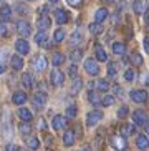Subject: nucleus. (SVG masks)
Returning a JSON list of instances; mask_svg holds the SVG:
<instances>
[{"instance_id":"obj_43","label":"nucleus","mask_w":149,"mask_h":151,"mask_svg":"<svg viewBox=\"0 0 149 151\" xmlns=\"http://www.w3.org/2000/svg\"><path fill=\"white\" fill-rule=\"evenodd\" d=\"M12 133H13L12 124H10V123H5V124H4V134H5V138H10V136H12Z\"/></svg>"},{"instance_id":"obj_60","label":"nucleus","mask_w":149,"mask_h":151,"mask_svg":"<svg viewBox=\"0 0 149 151\" xmlns=\"http://www.w3.org/2000/svg\"><path fill=\"white\" fill-rule=\"evenodd\" d=\"M28 2H32V0H28Z\"/></svg>"},{"instance_id":"obj_7","label":"nucleus","mask_w":149,"mask_h":151,"mask_svg":"<svg viewBox=\"0 0 149 151\" xmlns=\"http://www.w3.org/2000/svg\"><path fill=\"white\" fill-rule=\"evenodd\" d=\"M133 10L138 15H144L148 12V2L146 0H134L133 2Z\"/></svg>"},{"instance_id":"obj_51","label":"nucleus","mask_w":149,"mask_h":151,"mask_svg":"<svg viewBox=\"0 0 149 151\" xmlns=\"http://www.w3.org/2000/svg\"><path fill=\"white\" fill-rule=\"evenodd\" d=\"M118 9H119V12H121V10H124V9H126V2H124V0H121V2H119V4H118Z\"/></svg>"},{"instance_id":"obj_19","label":"nucleus","mask_w":149,"mask_h":151,"mask_svg":"<svg viewBox=\"0 0 149 151\" xmlns=\"http://www.w3.org/2000/svg\"><path fill=\"white\" fill-rule=\"evenodd\" d=\"M12 17V7L10 5H2L0 9V22H7Z\"/></svg>"},{"instance_id":"obj_41","label":"nucleus","mask_w":149,"mask_h":151,"mask_svg":"<svg viewBox=\"0 0 149 151\" xmlns=\"http://www.w3.org/2000/svg\"><path fill=\"white\" fill-rule=\"evenodd\" d=\"M0 37H9V25H7V22H0Z\"/></svg>"},{"instance_id":"obj_58","label":"nucleus","mask_w":149,"mask_h":151,"mask_svg":"<svg viewBox=\"0 0 149 151\" xmlns=\"http://www.w3.org/2000/svg\"><path fill=\"white\" fill-rule=\"evenodd\" d=\"M48 2H52V4H57L58 0H48Z\"/></svg>"},{"instance_id":"obj_6","label":"nucleus","mask_w":149,"mask_h":151,"mask_svg":"<svg viewBox=\"0 0 149 151\" xmlns=\"http://www.w3.org/2000/svg\"><path fill=\"white\" fill-rule=\"evenodd\" d=\"M17 32H18V33H20L22 37L32 35V27H30V23L25 22V20H18V22H17Z\"/></svg>"},{"instance_id":"obj_45","label":"nucleus","mask_w":149,"mask_h":151,"mask_svg":"<svg viewBox=\"0 0 149 151\" xmlns=\"http://www.w3.org/2000/svg\"><path fill=\"white\" fill-rule=\"evenodd\" d=\"M76 70H78V68H76V65H71V67L68 68V75L73 76V78H76Z\"/></svg>"},{"instance_id":"obj_26","label":"nucleus","mask_w":149,"mask_h":151,"mask_svg":"<svg viewBox=\"0 0 149 151\" xmlns=\"http://www.w3.org/2000/svg\"><path fill=\"white\" fill-rule=\"evenodd\" d=\"M22 85L25 90H30L32 86H33V80H32V75L30 73H25V75L22 76Z\"/></svg>"},{"instance_id":"obj_30","label":"nucleus","mask_w":149,"mask_h":151,"mask_svg":"<svg viewBox=\"0 0 149 151\" xmlns=\"http://www.w3.org/2000/svg\"><path fill=\"white\" fill-rule=\"evenodd\" d=\"M53 40L57 42V43H60V42L65 40V30H63V28L55 30V33H53Z\"/></svg>"},{"instance_id":"obj_17","label":"nucleus","mask_w":149,"mask_h":151,"mask_svg":"<svg viewBox=\"0 0 149 151\" xmlns=\"http://www.w3.org/2000/svg\"><path fill=\"white\" fill-rule=\"evenodd\" d=\"M27 93L25 91H15L12 96V101L15 103V105H23V103H27Z\"/></svg>"},{"instance_id":"obj_21","label":"nucleus","mask_w":149,"mask_h":151,"mask_svg":"<svg viewBox=\"0 0 149 151\" xmlns=\"http://www.w3.org/2000/svg\"><path fill=\"white\" fill-rule=\"evenodd\" d=\"M95 57H96V60H100V62H106V60H108V53L105 52V48H103L101 45H96V48H95Z\"/></svg>"},{"instance_id":"obj_4","label":"nucleus","mask_w":149,"mask_h":151,"mask_svg":"<svg viewBox=\"0 0 149 151\" xmlns=\"http://www.w3.org/2000/svg\"><path fill=\"white\" fill-rule=\"evenodd\" d=\"M131 100L134 103H146L148 101V91L146 90H133L131 93H129Z\"/></svg>"},{"instance_id":"obj_57","label":"nucleus","mask_w":149,"mask_h":151,"mask_svg":"<svg viewBox=\"0 0 149 151\" xmlns=\"http://www.w3.org/2000/svg\"><path fill=\"white\" fill-rule=\"evenodd\" d=\"M146 25H148V28H149V15H148V20H146Z\"/></svg>"},{"instance_id":"obj_42","label":"nucleus","mask_w":149,"mask_h":151,"mask_svg":"<svg viewBox=\"0 0 149 151\" xmlns=\"http://www.w3.org/2000/svg\"><path fill=\"white\" fill-rule=\"evenodd\" d=\"M113 103H114V96H111V95H108V96H105L101 100V105L103 106H111Z\"/></svg>"},{"instance_id":"obj_32","label":"nucleus","mask_w":149,"mask_h":151,"mask_svg":"<svg viewBox=\"0 0 149 151\" xmlns=\"http://www.w3.org/2000/svg\"><path fill=\"white\" fill-rule=\"evenodd\" d=\"M81 40H83V35H81V32H80V30H76V32L73 33V35H71L70 43H71V45H78Z\"/></svg>"},{"instance_id":"obj_54","label":"nucleus","mask_w":149,"mask_h":151,"mask_svg":"<svg viewBox=\"0 0 149 151\" xmlns=\"http://www.w3.org/2000/svg\"><path fill=\"white\" fill-rule=\"evenodd\" d=\"M144 128H146V133H148V136H149V121L144 124Z\"/></svg>"},{"instance_id":"obj_59","label":"nucleus","mask_w":149,"mask_h":151,"mask_svg":"<svg viewBox=\"0 0 149 151\" xmlns=\"http://www.w3.org/2000/svg\"><path fill=\"white\" fill-rule=\"evenodd\" d=\"M81 151H90V150H88V148H85V150H81Z\"/></svg>"},{"instance_id":"obj_46","label":"nucleus","mask_w":149,"mask_h":151,"mask_svg":"<svg viewBox=\"0 0 149 151\" xmlns=\"http://www.w3.org/2000/svg\"><path fill=\"white\" fill-rule=\"evenodd\" d=\"M66 2H68V5H71V7H80L83 0H66Z\"/></svg>"},{"instance_id":"obj_48","label":"nucleus","mask_w":149,"mask_h":151,"mask_svg":"<svg viewBox=\"0 0 149 151\" xmlns=\"http://www.w3.org/2000/svg\"><path fill=\"white\" fill-rule=\"evenodd\" d=\"M17 12L20 15H23V14H27V12H28V9H27V7H23V5H17Z\"/></svg>"},{"instance_id":"obj_18","label":"nucleus","mask_w":149,"mask_h":151,"mask_svg":"<svg viewBox=\"0 0 149 151\" xmlns=\"http://www.w3.org/2000/svg\"><path fill=\"white\" fill-rule=\"evenodd\" d=\"M134 131H136V124L126 123V124H123V126H121V136H124V138L134 134Z\"/></svg>"},{"instance_id":"obj_31","label":"nucleus","mask_w":149,"mask_h":151,"mask_svg":"<svg viewBox=\"0 0 149 151\" xmlns=\"http://www.w3.org/2000/svg\"><path fill=\"white\" fill-rule=\"evenodd\" d=\"M81 57H83V52H81V50H73L70 53V60L73 63H78L80 60H81Z\"/></svg>"},{"instance_id":"obj_47","label":"nucleus","mask_w":149,"mask_h":151,"mask_svg":"<svg viewBox=\"0 0 149 151\" xmlns=\"http://www.w3.org/2000/svg\"><path fill=\"white\" fill-rule=\"evenodd\" d=\"M139 80L143 81V83H146V85L149 86V75H148V73H143V75L139 76Z\"/></svg>"},{"instance_id":"obj_12","label":"nucleus","mask_w":149,"mask_h":151,"mask_svg":"<svg viewBox=\"0 0 149 151\" xmlns=\"http://www.w3.org/2000/svg\"><path fill=\"white\" fill-rule=\"evenodd\" d=\"M68 18H70V15H68V12H65L63 9H57V10H55V20H57V23L63 25V23L68 22Z\"/></svg>"},{"instance_id":"obj_14","label":"nucleus","mask_w":149,"mask_h":151,"mask_svg":"<svg viewBox=\"0 0 149 151\" xmlns=\"http://www.w3.org/2000/svg\"><path fill=\"white\" fill-rule=\"evenodd\" d=\"M136 146L139 148L141 151H146L149 148V136H146V134H139V136L136 138Z\"/></svg>"},{"instance_id":"obj_1","label":"nucleus","mask_w":149,"mask_h":151,"mask_svg":"<svg viewBox=\"0 0 149 151\" xmlns=\"http://www.w3.org/2000/svg\"><path fill=\"white\" fill-rule=\"evenodd\" d=\"M110 143L116 151H124L128 148V143H126V138L124 136H111Z\"/></svg>"},{"instance_id":"obj_50","label":"nucleus","mask_w":149,"mask_h":151,"mask_svg":"<svg viewBox=\"0 0 149 151\" xmlns=\"http://www.w3.org/2000/svg\"><path fill=\"white\" fill-rule=\"evenodd\" d=\"M143 43H144V50H146V52H148V53H149V37H146V38H144V42H143Z\"/></svg>"},{"instance_id":"obj_11","label":"nucleus","mask_w":149,"mask_h":151,"mask_svg":"<svg viewBox=\"0 0 149 151\" xmlns=\"http://www.w3.org/2000/svg\"><path fill=\"white\" fill-rule=\"evenodd\" d=\"M50 80H52V85H55V86H62L63 81H65V75H63L60 70H53L52 75H50Z\"/></svg>"},{"instance_id":"obj_9","label":"nucleus","mask_w":149,"mask_h":151,"mask_svg":"<svg viewBox=\"0 0 149 151\" xmlns=\"http://www.w3.org/2000/svg\"><path fill=\"white\" fill-rule=\"evenodd\" d=\"M133 121H134V124H143V126H144V124L148 123V115H146V111L144 110H136L133 113Z\"/></svg>"},{"instance_id":"obj_61","label":"nucleus","mask_w":149,"mask_h":151,"mask_svg":"<svg viewBox=\"0 0 149 151\" xmlns=\"http://www.w3.org/2000/svg\"><path fill=\"white\" fill-rule=\"evenodd\" d=\"M0 2H2V0H0Z\"/></svg>"},{"instance_id":"obj_24","label":"nucleus","mask_w":149,"mask_h":151,"mask_svg":"<svg viewBox=\"0 0 149 151\" xmlns=\"http://www.w3.org/2000/svg\"><path fill=\"white\" fill-rule=\"evenodd\" d=\"M106 18H108V10L103 7V9H98L96 10V14H95V20H96L98 23H101V22H105Z\"/></svg>"},{"instance_id":"obj_5","label":"nucleus","mask_w":149,"mask_h":151,"mask_svg":"<svg viewBox=\"0 0 149 151\" xmlns=\"http://www.w3.org/2000/svg\"><path fill=\"white\" fill-rule=\"evenodd\" d=\"M101 120H103V113H101V111H98V110L90 111L88 116H86V124L88 126H95V124H98Z\"/></svg>"},{"instance_id":"obj_36","label":"nucleus","mask_w":149,"mask_h":151,"mask_svg":"<svg viewBox=\"0 0 149 151\" xmlns=\"http://www.w3.org/2000/svg\"><path fill=\"white\" fill-rule=\"evenodd\" d=\"M131 63L134 65V67H139V65H143V57H141L139 53H133V55H131Z\"/></svg>"},{"instance_id":"obj_2","label":"nucleus","mask_w":149,"mask_h":151,"mask_svg":"<svg viewBox=\"0 0 149 151\" xmlns=\"http://www.w3.org/2000/svg\"><path fill=\"white\" fill-rule=\"evenodd\" d=\"M85 71H86L90 76H96L100 73V67H98V63L93 60V58H88L86 62H85Z\"/></svg>"},{"instance_id":"obj_29","label":"nucleus","mask_w":149,"mask_h":151,"mask_svg":"<svg viewBox=\"0 0 149 151\" xmlns=\"http://www.w3.org/2000/svg\"><path fill=\"white\" fill-rule=\"evenodd\" d=\"M65 62V57H63L62 53H53V57H52V63L53 65H55V67H60V65H62V63Z\"/></svg>"},{"instance_id":"obj_37","label":"nucleus","mask_w":149,"mask_h":151,"mask_svg":"<svg viewBox=\"0 0 149 151\" xmlns=\"http://www.w3.org/2000/svg\"><path fill=\"white\" fill-rule=\"evenodd\" d=\"M20 133L22 134H30L32 133V126L28 124V121H23V123L20 124Z\"/></svg>"},{"instance_id":"obj_28","label":"nucleus","mask_w":149,"mask_h":151,"mask_svg":"<svg viewBox=\"0 0 149 151\" xmlns=\"http://www.w3.org/2000/svg\"><path fill=\"white\" fill-rule=\"evenodd\" d=\"M18 116H20L23 121H30L32 120V111L27 110V108H20V110H18Z\"/></svg>"},{"instance_id":"obj_22","label":"nucleus","mask_w":149,"mask_h":151,"mask_svg":"<svg viewBox=\"0 0 149 151\" xmlns=\"http://www.w3.org/2000/svg\"><path fill=\"white\" fill-rule=\"evenodd\" d=\"M111 48H113L114 55H124L126 53V45L121 43V42H114V43L111 45Z\"/></svg>"},{"instance_id":"obj_10","label":"nucleus","mask_w":149,"mask_h":151,"mask_svg":"<svg viewBox=\"0 0 149 151\" xmlns=\"http://www.w3.org/2000/svg\"><path fill=\"white\" fill-rule=\"evenodd\" d=\"M15 50H17L20 55H27L30 52V45H28V42H27L25 38H20V40L15 42Z\"/></svg>"},{"instance_id":"obj_23","label":"nucleus","mask_w":149,"mask_h":151,"mask_svg":"<svg viewBox=\"0 0 149 151\" xmlns=\"http://www.w3.org/2000/svg\"><path fill=\"white\" fill-rule=\"evenodd\" d=\"M35 42L37 45H40V47H47V42H48V37H47V33H45V30L38 32L35 35Z\"/></svg>"},{"instance_id":"obj_13","label":"nucleus","mask_w":149,"mask_h":151,"mask_svg":"<svg viewBox=\"0 0 149 151\" xmlns=\"http://www.w3.org/2000/svg\"><path fill=\"white\" fill-rule=\"evenodd\" d=\"M52 126L55 129H63L66 126V118L63 115H57L55 118L52 120Z\"/></svg>"},{"instance_id":"obj_8","label":"nucleus","mask_w":149,"mask_h":151,"mask_svg":"<svg viewBox=\"0 0 149 151\" xmlns=\"http://www.w3.org/2000/svg\"><path fill=\"white\" fill-rule=\"evenodd\" d=\"M32 101H33V105H35L37 108H42V106H45V103L48 101V96H47L45 91H38V93L33 95Z\"/></svg>"},{"instance_id":"obj_52","label":"nucleus","mask_w":149,"mask_h":151,"mask_svg":"<svg viewBox=\"0 0 149 151\" xmlns=\"http://www.w3.org/2000/svg\"><path fill=\"white\" fill-rule=\"evenodd\" d=\"M7 151H18V148L15 145H7Z\"/></svg>"},{"instance_id":"obj_15","label":"nucleus","mask_w":149,"mask_h":151,"mask_svg":"<svg viewBox=\"0 0 149 151\" xmlns=\"http://www.w3.org/2000/svg\"><path fill=\"white\" fill-rule=\"evenodd\" d=\"M37 25H38L40 30H47V28H50V25H52V20H50L48 15H40L38 20H37Z\"/></svg>"},{"instance_id":"obj_16","label":"nucleus","mask_w":149,"mask_h":151,"mask_svg":"<svg viewBox=\"0 0 149 151\" xmlns=\"http://www.w3.org/2000/svg\"><path fill=\"white\" fill-rule=\"evenodd\" d=\"M10 65H12L13 70H22L23 58L20 57V55H12V57H10Z\"/></svg>"},{"instance_id":"obj_49","label":"nucleus","mask_w":149,"mask_h":151,"mask_svg":"<svg viewBox=\"0 0 149 151\" xmlns=\"http://www.w3.org/2000/svg\"><path fill=\"white\" fill-rule=\"evenodd\" d=\"M38 126H40L42 129H47V124H45V120H43V118H38Z\"/></svg>"},{"instance_id":"obj_38","label":"nucleus","mask_w":149,"mask_h":151,"mask_svg":"<svg viewBox=\"0 0 149 151\" xmlns=\"http://www.w3.org/2000/svg\"><path fill=\"white\" fill-rule=\"evenodd\" d=\"M28 148L30 150H38V146H40V141H38V138H28Z\"/></svg>"},{"instance_id":"obj_55","label":"nucleus","mask_w":149,"mask_h":151,"mask_svg":"<svg viewBox=\"0 0 149 151\" xmlns=\"http://www.w3.org/2000/svg\"><path fill=\"white\" fill-rule=\"evenodd\" d=\"M4 70H5V68H4V65H0V75L4 73Z\"/></svg>"},{"instance_id":"obj_40","label":"nucleus","mask_w":149,"mask_h":151,"mask_svg":"<svg viewBox=\"0 0 149 151\" xmlns=\"http://www.w3.org/2000/svg\"><path fill=\"white\" fill-rule=\"evenodd\" d=\"M76 110H78V108L74 106V105H70V106L66 108V118H74V116H76Z\"/></svg>"},{"instance_id":"obj_56","label":"nucleus","mask_w":149,"mask_h":151,"mask_svg":"<svg viewBox=\"0 0 149 151\" xmlns=\"http://www.w3.org/2000/svg\"><path fill=\"white\" fill-rule=\"evenodd\" d=\"M103 2H105V4H113L114 0H103Z\"/></svg>"},{"instance_id":"obj_33","label":"nucleus","mask_w":149,"mask_h":151,"mask_svg":"<svg viewBox=\"0 0 149 151\" xmlns=\"http://www.w3.org/2000/svg\"><path fill=\"white\" fill-rule=\"evenodd\" d=\"M88 100L91 101V105H95V106H98V105H101V100H100V96H98L96 93H93V91H90L88 93Z\"/></svg>"},{"instance_id":"obj_44","label":"nucleus","mask_w":149,"mask_h":151,"mask_svg":"<svg viewBox=\"0 0 149 151\" xmlns=\"http://www.w3.org/2000/svg\"><path fill=\"white\" fill-rule=\"evenodd\" d=\"M128 115H129V108L128 106H121L118 110V118H126Z\"/></svg>"},{"instance_id":"obj_39","label":"nucleus","mask_w":149,"mask_h":151,"mask_svg":"<svg viewBox=\"0 0 149 151\" xmlns=\"http://www.w3.org/2000/svg\"><path fill=\"white\" fill-rule=\"evenodd\" d=\"M134 76H136V71L133 70V68H128V70L124 71V80L126 81H133L134 80Z\"/></svg>"},{"instance_id":"obj_35","label":"nucleus","mask_w":149,"mask_h":151,"mask_svg":"<svg viewBox=\"0 0 149 151\" xmlns=\"http://www.w3.org/2000/svg\"><path fill=\"white\" fill-rule=\"evenodd\" d=\"M116 73H118V63H110V65H108V76L114 78Z\"/></svg>"},{"instance_id":"obj_34","label":"nucleus","mask_w":149,"mask_h":151,"mask_svg":"<svg viewBox=\"0 0 149 151\" xmlns=\"http://www.w3.org/2000/svg\"><path fill=\"white\" fill-rule=\"evenodd\" d=\"M96 88L100 90V91H108L110 90V83L103 78V80H98V83H96Z\"/></svg>"},{"instance_id":"obj_3","label":"nucleus","mask_w":149,"mask_h":151,"mask_svg":"<svg viewBox=\"0 0 149 151\" xmlns=\"http://www.w3.org/2000/svg\"><path fill=\"white\" fill-rule=\"evenodd\" d=\"M32 67H33V70L35 71H45L47 70V67H48V63H47V58L42 57V55H37L33 60H32Z\"/></svg>"},{"instance_id":"obj_27","label":"nucleus","mask_w":149,"mask_h":151,"mask_svg":"<svg viewBox=\"0 0 149 151\" xmlns=\"http://www.w3.org/2000/svg\"><path fill=\"white\" fill-rule=\"evenodd\" d=\"M88 30H90V33H93V35H98V33H101V32H103V25H101V23H98V22L90 23Z\"/></svg>"},{"instance_id":"obj_25","label":"nucleus","mask_w":149,"mask_h":151,"mask_svg":"<svg viewBox=\"0 0 149 151\" xmlns=\"http://www.w3.org/2000/svg\"><path fill=\"white\" fill-rule=\"evenodd\" d=\"M81 88H83V80H81V78L78 76V78H74L73 83H71V93H73V95H74V93H78Z\"/></svg>"},{"instance_id":"obj_20","label":"nucleus","mask_w":149,"mask_h":151,"mask_svg":"<svg viewBox=\"0 0 149 151\" xmlns=\"http://www.w3.org/2000/svg\"><path fill=\"white\" fill-rule=\"evenodd\" d=\"M63 143H65V146H73L74 145V133L71 129H66L65 134H63Z\"/></svg>"},{"instance_id":"obj_53","label":"nucleus","mask_w":149,"mask_h":151,"mask_svg":"<svg viewBox=\"0 0 149 151\" xmlns=\"http://www.w3.org/2000/svg\"><path fill=\"white\" fill-rule=\"evenodd\" d=\"M116 22H119V15H118V14L113 17V23H116Z\"/></svg>"}]
</instances>
